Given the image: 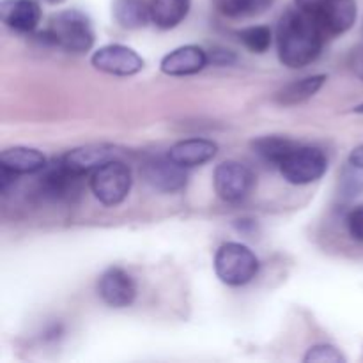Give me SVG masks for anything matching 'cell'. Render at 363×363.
Instances as JSON below:
<instances>
[{
  "mask_svg": "<svg viewBox=\"0 0 363 363\" xmlns=\"http://www.w3.org/2000/svg\"><path fill=\"white\" fill-rule=\"evenodd\" d=\"M0 16L9 28L28 34L41 21V6L38 0H4Z\"/></svg>",
  "mask_w": 363,
  "mask_h": 363,
  "instance_id": "13",
  "label": "cell"
},
{
  "mask_svg": "<svg viewBox=\"0 0 363 363\" xmlns=\"http://www.w3.org/2000/svg\"><path fill=\"white\" fill-rule=\"evenodd\" d=\"M326 34L314 14L301 9L287 11L277 27L279 59L284 66L305 67L314 62L323 50Z\"/></svg>",
  "mask_w": 363,
  "mask_h": 363,
  "instance_id": "1",
  "label": "cell"
},
{
  "mask_svg": "<svg viewBox=\"0 0 363 363\" xmlns=\"http://www.w3.org/2000/svg\"><path fill=\"white\" fill-rule=\"evenodd\" d=\"M45 2H48V4H60V2H64V0H45Z\"/></svg>",
  "mask_w": 363,
  "mask_h": 363,
  "instance_id": "31",
  "label": "cell"
},
{
  "mask_svg": "<svg viewBox=\"0 0 363 363\" xmlns=\"http://www.w3.org/2000/svg\"><path fill=\"white\" fill-rule=\"evenodd\" d=\"M350 165L363 169V145H358L357 149H353L350 155Z\"/></svg>",
  "mask_w": 363,
  "mask_h": 363,
  "instance_id": "29",
  "label": "cell"
},
{
  "mask_svg": "<svg viewBox=\"0 0 363 363\" xmlns=\"http://www.w3.org/2000/svg\"><path fill=\"white\" fill-rule=\"evenodd\" d=\"M0 167L11 170L16 176L21 174H38L46 167V158L41 151L32 147H9L0 155Z\"/></svg>",
  "mask_w": 363,
  "mask_h": 363,
  "instance_id": "16",
  "label": "cell"
},
{
  "mask_svg": "<svg viewBox=\"0 0 363 363\" xmlns=\"http://www.w3.org/2000/svg\"><path fill=\"white\" fill-rule=\"evenodd\" d=\"M190 0H151V21L158 28L177 27L190 13Z\"/></svg>",
  "mask_w": 363,
  "mask_h": 363,
  "instance_id": "17",
  "label": "cell"
},
{
  "mask_svg": "<svg viewBox=\"0 0 363 363\" xmlns=\"http://www.w3.org/2000/svg\"><path fill=\"white\" fill-rule=\"evenodd\" d=\"M280 172L291 184H311L321 179L328 170V160L325 152L312 145H298L282 163Z\"/></svg>",
  "mask_w": 363,
  "mask_h": 363,
  "instance_id": "5",
  "label": "cell"
},
{
  "mask_svg": "<svg viewBox=\"0 0 363 363\" xmlns=\"http://www.w3.org/2000/svg\"><path fill=\"white\" fill-rule=\"evenodd\" d=\"M216 277L233 287L252 282L259 273V259L241 243H223L215 255Z\"/></svg>",
  "mask_w": 363,
  "mask_h": 363,
  "instance_id": "3",
  "label": "cell"
},
{
  "mask_svg": "<svg viewBox=\"0 0 363 363\" xmlns=\"http://www.w3.org/2000/svg\"><path fill=\"white\" fill-rule=\"evenodd\" d=\"M342 191L347 197H357L363 191V169L351 165L350 170L344 172Z\"/></svg>",
  "mask_w": 363,
  "mask_h": 363,
  "instance_id": "24",
  "label": "cell"
},
{
  "mask_svg": "<svg viewBox=\"0 0 363 363\" xmlns=\"http://www.w3.org/2000/svg\"><path fill=\"white\" fill-rule=\"evenodd\" d=\"M273 0H215L216 7L223 16L252 18L264 13Z\"/></svg>",
  "mask_w": 363,
  "mask_h": 363,
  "instance_id": "21",
  "label": "cell"
},
{
  "mask_svg": "<svg viewBox=\"0 0 363 363\" xmlns=\"http://www.w3.org/2000/svg\"><path fill=\"white\" fill-rule=\"evenodd\" d=\"M346 225L351 238L363 243V204L351 209L346 216Z\"/></svg>",
  "mask_w": 363,
  "mask_h": 363,
  "instance_id": "25",
  "label": "cell"
},
{
  "mask_svg": "<svg viewBox=\"0 0 363 363\" xmlns=\"http://www.w3.org/2000/svg\"><path fill=\"white\" fill-rule=\"evenodd\" d=\"M80 174H74L62 162H53L41 170L38 181V194L50 202H69L82 190Z\"/></svg>",
  "mask_w": 363,
  "mask_h": 363,
  "instance_id": "6",
  "label": "cell"
},
{
  "mask_svg": "<svg viewBox=\"0 0 363 363\" xmlns=\"http://www.w3.org/2000/svg\"><path fill=\"white\" fill-rule=\"evenodd\" d=\"M218 151V145L206 138H188L181 140L170 147L169 156L176 163L183 165L184 169L190 167H199L213 160Z\"/></svg>",
  "mask_w": 363,
  "mask_h": 363,
  "instance_id": "15",
  "label": "cell"
},
{
  "mask_svg": "<svg viewBox=\"0 0 363 363\" xmlns=\"http://www.w3.org/2000/svg\"><path fill=\"white\" fill-rule=\"evenodd\" d=\"M41 38L66 52H87L94 45V28L91 20L78 9H66L55 13Z\"/></svg>",
  "mask_w": 363,
  "mask_h": 363,
  "instance_id": "2",
  "label": "cell"
},
{
  "mask_svg": "<svg viewBox=\"0 0 363 363\" xmlns=\"http://www.w3.org/2000/svg\"><path fill=\"white\" fill-rule=\"evenodd\" d=\"M113 18L123 28H142L151 20V6L145 0H113Z\"/></svg>",
  "mask_w": 363,
  "mask_h": 363,
  "instance_id": "19",
  "label": "cell"
},
{
  "mask_svg": "<svg viewBox=\"0 0 363 363\" xmlns=\"http://www.w3.org/2000/svg\"><path fill=\"white\" fill-rule=\"evenodd\" d=\"M354 112H357V113H363V103H362V105H358L357 108H354Z\"/></svg>",
  "mask_w": 363,
  "mask_h": 363,
  "instance_id": "30",
  "label": "cell"
},
{
  "mask_svg": "<svg viewBox=\"0 0 363 363\" xmlns=\"http://www.w3.org/2000/svg\"><path fill=\"white\" fill-rule=\"evenodd\" d=\"M298 145H300L298 142L286 137H279V135L261 137L257 138V140L252 142V149H254L255 155H257L262 162L273 167H280V163H282Z\"/></svg>",
  "mask_w": 363,
  "mask_h": 363,
  "instance_id": "18",
  "label": "cell"
},
{
  "mask_svg": "<svg viewBox=\"0 0 363 363\" xmlns=\"http://www.w3.org/2000/svg\"><path fill=\"white\" fill-rule=\"evenodd\" d=\"M215 191L222 201L240 202L254 190L255 176L248 167L238 162H223L215 169L213 176Z\"/></svg>",
  "mask_w": 363,
  "mask_h": 363,
  "instance_id": "7",
  "label": "cell"
},
{
  "mask_svg": "<svg viewBox=\"0 0 363 363\" xmlns=\"http://www.w3.org/2000/svg\"><path fill=\"white\" fill-rule=\"evenodd\" d=\"M357 14L354 0H326L314 16L326 35H340L353 27Z\"/></svg>",
  "mask_w": 363,
  "mask_h": 363,
  "instance_id": "11",
  "label": "cell"
},
{
  "mask_svg": "<svg viewBox=\"0 0 363 363\" xmlns=\"http://www.w3.org/2000/svg\"><path fill=\"white\" fill-rule=\"evenodd\" d=\"M325 74H314V77L301 78V80L287 84L275 94V101L282 106H294L311 99L325 84Z\"/></svg>",
  "mask_w": 363,
  "mask_h": 363,
  "instance_id": "20",
  "label": "cell"
},
{
  "mask_svg": "<svg viewBox=\"0 0 363 363\" xmlns=\"http://www.w3.org/2000/svg\"><path fill=\"white\" fill-rule=\"evenodd\" d=\"M142 176L149 186L163 191V194H174V191L183 190L188 181L186 169L174 162L169 155L147 160L142 169Z\"/></svg>",
  "mask_w": 363,
  "mask_h": 363,
  "instance_id": "9",
  "label": "cell"
},
{
  "mask_svg": "<svg viewBox=\"0 0 363 363\" xmlns=\"http://www.w3.org/2000/svg\"><path fill=\"white\" fill-rule=\"evenodd\" d=\"M209 62L206 50L201 46L186 45L167 53L162 59V71L169 77H188L204 69Z\"/></svg>",
  "mask_w": 363,
  "mask_h": 363,
  "instance_id": "12",
  "label": "cell"
},
{
  "mask_svg": "<svg viewBox=\"0 0 363 363\" xmlns=\"http://www.w3.org/2000/svg\"><path fill=\"white\" fill-rule=\"evenodd\" d=\"M117 151L108 145H85V147H77L73 151L66 152L60 158V162L74 174L87 176L96 169L108 163L110 160H116Z\"/></svg>",
  "mask_w": 363,
  "mask_h": 363,
  "instance_id": "14",
  "label": "cell"
},
{
  "mask_svg": "<svg viewBox=\"0 0 363 363\" xmlns=\"http://www.w3.org/2000/svg\"><path fill=\"white\" fill-rule=\"evenodd\" d=\"M350 66H351V69H353V73L357 74L360 80H363V46H358L357 50H353V52H351Z\"/></svg>",
  "mask_w": 363,
  "mask_h": 363,
  "instance_id": "27",
  "label": "cell"
},
{
  "mask_svg": "<svg viewBox=\"0 0 363 363\" xmlns=\"http://www.w3.org/2000/svg\"><path fill=\"white\" fill-rule=\"evenodd\" d=\"M91 64L98 71L113 77H131L144 69V59L124 45H106L96 50Z\"/></svg>",
  "mask_w": 363,
  "mask_h": 363,
  "instance_id": "8",
  "label": "cell"
},
{
  "mask_svg": "<svg viewBox=\"0 0 363 363\" xmlns=\"http://www.w3.org/2000/svg\"><path fill=\"white\" fill-rule=\"evenodd\" d=\"M307 363H315V362H328V363H344L346 358L340 353L337 347L328 346V344H319L308 350V353L303 358Z\"/></svg>",
  "mask_w": 363,
  "mask_h": 363,
  "instance_id": "23",
  "label": "cell"
},
{
  "mask_svg": "<svg viewBox=\"0 0 363 363\" xmlns=\"http://www.w3.org/2000/svg\"><path fill=\"white\" fill-rule=\"evenodd\" d=\"M208 57L209 62H213L215 66H230V64L236 62V55L230 50L225 48L211 50V53H208Z\"/></svg>",
  "mask_w": 363,
  "mask_h": 363,
  "instance_id": "26",
  "label": "cell"
},
{
  "mask_svg": "<svg viewBox=\"0 0 363 363\" xmlns=\"http://www.w3.org/2000/svg\"><path fill=\"white\" fill-rule=\"evenodd\" d=\"M238 35H240V41L254 53L268 52L269 46H272L273 43V32L272 28L266 27V25L247 27L243 28V30L238 32Z\"/></svg>",
  "mask_w": 363,
  "mask_h": 363,
  "instance_id": "22",
  "label": "cell"
},
{
  "mask_svg": "<svg viewBox=\"0 0 363 363\" xmlns=\"http://www.w3.org/2000/svg\"><path fill=\"white\" fill-rule=\"evenodd\" d=\"M98 293L108 307H130L137 298V284L123 268H108L98 282Z\"/></svg>",
  "mask_w": 363,
  "mask_h": 363,
  "instance_id": "10",
  "label": "cell"
},
{
  "mask_svg": "<svg viewBox=\"0 0 363 363\" xmlns=\"http://www.w3.org/2000/svg\"><path fill=\"white\" fill-rule=\"evenodd\" d=\"M294 2H296L298 9L305 11V13L315 14L319 9H321L323 4H325L326 0H294Z\"/></svg>",
  "mask_w": 363,
  "mask_h": 363,
  "instance_id": "28",
  "label": "cell"
},
{
  "mask_svg": "<svg viewBox=\"0 0 363 363\" xmlns=\"http://www.w3.org/2000/svg\"><path fill=\"white\" fill-rule=\"evenodd\" d=\"M131 183L133 179H131L130 167L116 158L91 174L89 186L101 204L117 206L128 197Z\"/></svg>",
  "mask_w": 363,
  "mask_h": 363,
  "instance_id": "4",
  "label": "cell"
}]
</instances>
